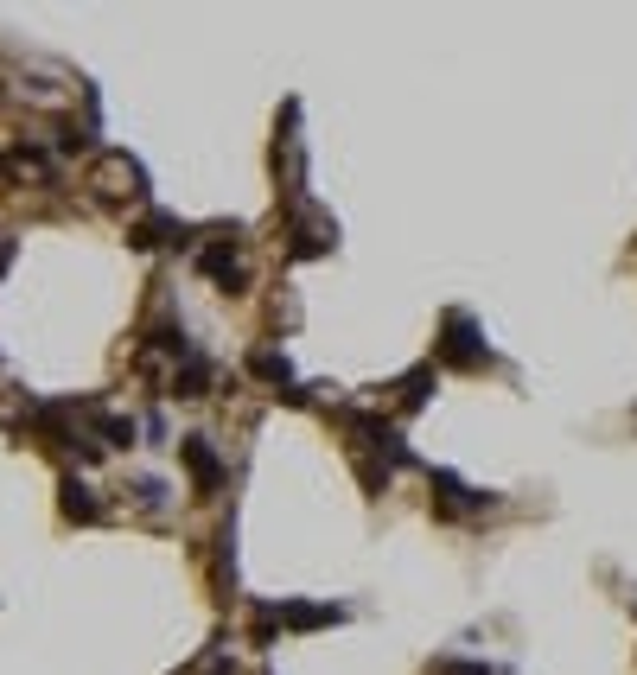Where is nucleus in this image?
Masks as SVG:
<instances>
[{"label": "nucleus", "mask_w": 637, "mask_h": 675, "mask_svg": "<svg viewBox=\"0 0 637 675\" xmlns=\"http://www.w3.org/2000/svg\"><path fill=\"white\" fill-rule=\"evenodd\" d=\"M440 357L453 363V370H478V363H491V351H485V338H478V325L466 319V313H446V325H440Z\"/></svg>", "instance_id": "f257e3e1"}, {"label": "nucleus", "mask_w": 637, "mask_h": 675, "mask_svg": "<svg viewBox=\"0 0 637 675\" xmlns=\"http://www.w3.org/2000/svg\"><path fill=\"white\" fill-rule=\"evenodd\" d=\"M179 459H185V472L198 478V491H217V484H223V459H217V446L204 440V434H185L179 440Z\"/></svg>", "instance_id": "f03ea898"}, {"label": "nucleus", "mask_w": 637, "mask_h": 675, "mask_svg": "<svg viewBox=\"0 0 637 675\" xmlns=\"http://www.w3.org/2000/svg\"><path fill=\"white\" fill-rule=\"evenodd\" d=\"M198 268L211 274V281H217L223 293H243V281H249V274H243V262H236V255L223 249V242H217V249H204V255H198Z\"/></svg>", "instance_id": "7ed1b4c3"}, {"label": "nucleus", "mask_w": 637, "mask_h": 675, "mask_svg": "<svg viewBox=\"0 0 637 675\" xmlns=\"http://www.w3.org/2000/svg\"><path fill=\"white\" fill-rule=\"evenodd\" d=\"M58 504H64V516H71V523H96V491H90V484H83V478H64L58 484Z\"/></svg>", "instance_id": "20e7f679"}, {"label": "nucleus", "mask_w": 637, "mask_h": 675, "mask_svg": "<svg viewBox=\"0 0 637 675\" xmlns=\"http://www.w3.org/2000/svg\"><path fill=\"white\" fill-rule=\"evenodd\" d=\"M172 395H179V402H198V395H211V363L185 357L179 370H172Z\"/></svg>", "instance_id": "39448f33"}, {"label": "nucleus", "mask_w": 637, "mask_h": 675, "mask_svg": "<svg viewBox=\"0 0 637 675\" xmlns=\"http://www.w3.org/2000/svg\"><path fill=\"white\" fill-rule=\"evenodd\" d=\"M338 618H344V605H287L281 625H294V631H319V625H338Z\"/></svg>", "instance_id": "423d86ee"}, {"label": "nucleus", "mask_w": 637, "mask_h": 675, "mask_svg": "<svg viewBox=\"0 0 637 675\" xmlns=\"http://www.w3.org/2000/svg\"><path fill=\"white\" fill-rule=\"evenodd\" d=\"M147 338H153V351H166V357H179V363L192 357V344H185V325H153Z\"/></svg>", "instance_id": "0eeeda50"}, {"label": "nucleus", "mask_w": 637, "mask_h": 675, "mask_svg": "<svg viewBox=\"0 0 637 675\" xmlns=\"http://www.w3.org/2000/svg\"><path fill=\"white\" fill-rule=\"evenodd\" d=\"M249 370L262 376V383H294V370H287V357H281V351H255V357H249Z\"/></svg>", "instance_id": "6e6552de"}, {"label": "nucleus", "mask_w": 637, "mask_h": 675, "mask_svg": "<svg viewBox=\"0 0 637 675\" xmlns=\"http://www.w3.org/2000/svg\"><path fill=\"white\" fill-rule=\"evenodd\" d=\"M427 383H434V370H427V363H421V370H408L402 383H395V389H402V408H408V414L427 402Z\"/></svg>", "instance_id": "1a4fd4ad"}, {"label": "nucleus", "mask_w": 637, "mask_h": 675, "mask_svg": "<svg viewBox=\"0 0 637 675\" xmlns=\"http://www.w3.org/2000/svg\"><path fill=\"white\" fill-rule=\"evenodd\" d=\"M96 434L109 440V446H128V440H134V421H122V414H102V421H96Z\"/></svg>", "instance_id": "9d476101"}, {"label": "nucleus", "mask_w": 637, "mask_h": 675, "mask_svg": "<svg viewBox=\"0 0 637 675\" xmlns=\"http://www.w3.org/2000/svg\"><path fill=\"white\" fill-rule=\"evenodd\" d=\"M357 478H364V491H383L389 472H376V465H357Z\"/></svg>", "instance_id": "9b49d317"}, {"label": "nucleus", "mask_w": 637, "mask_h": 675, "mask_svg": "<svg viewBox=\"0 0 637 675\" xmlns=\"http://www.w3.org/2000/svg\"><path fill=\"white\" fill-rule=\"evenodd\" d=\"M440 675H491L485 663H440Z\"/></svg>", "instance_id": "f8f14e48"}, {"label": "nucleus", "mask_w": 637, "mask_h": 675, "mask_svg": "<svg viewBox=\"0 0 637 675\" xmlns=\"http://www.w3.org/2000/svg\"><path fill=\"white\" fill-rule=\"evenodd\" d=\"M7 262H13V242H7V236H0V274H7Z\"/></svg>", "instance_id": "ddd939ff"}]
</instances>
